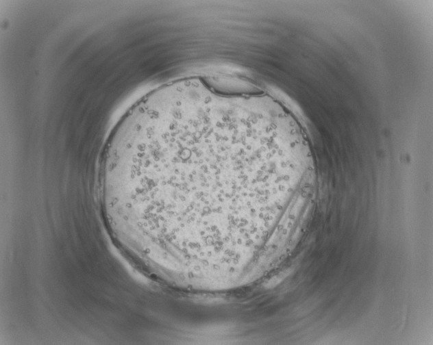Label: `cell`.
I'll list each match as a JSON object with an SVG mask.
<instances>
[{"label": "cell", "instance_id": "1", "mask_svg": "<svg viewBox=\"0 0 433 345\" xmlns=\"http://www.w3.org/2000/svg\"><path fill=\"white\" fill-rule=\"evenodd\" d=\"M270 161L254 122L226 107L158 105L119 119L98 178L123 227L152 251L218 248L247 233L258 164Z\"/></svg>", "mask_w": 433, "mask_h": 345}]
</instances>
